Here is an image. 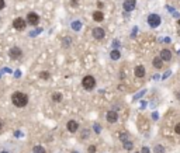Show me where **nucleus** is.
I'll return each instance as SVG.
<instances>
[{
	"instance_id": "1",
	"label": "nucleus",
	"mask_w": 180,
	"mask_h": 153,
	"mask_svg": "<svg viewBox=\"0 0 180 153\" xmlns=\"http://www.w3.org/2000/svg\"><path fill=\"white\" fill-rule=\"evenodd\" d=\"M11 103H13L17 108H24V107L28 104V97H27V94H24L21 91H16V93H13V96H11Z\"/></svg>"
},
{
	"instance_id": "2",
	"label": "nucleus",
	"mask_w": 180,
	"mask_h": 153,
	"mask_svg": "<svg viewBox=\"0 0 180 153\" xmlns=\"http://www.w3.org/2000/svg\"><path fill=\"white\" fill-rule=\"evenodd\" d=\"M82 86H83V88L87 90V91L93 90V88L96 87V79L93 76H90V75H87V76H85L82 79Z\"/></svg>"
},
{
	"instance_id": "3",
	"label": "nucleus",
	"mask_w": 180,
	"mask_h": 153,
	"mask_svg": "<svg viewBox=\"0 0 180 153\" xmlns=\"http://www.w3.org/2000/svg\"><path fill=\"white\" fill-rule=\"evenodd\" d=\"M160 22H162V18H160L159 14L152 13V14H149L148 16V24H149L151 28H158L159 25H160Z\"/></svg>"
},
{
	"instance_id": "4",
	"label": "nucleus",
	"mask_w": 180,
	"mask_h": 153,
	"mask_svg": "<svg viewBox=\"0 0 180 153\" xmlns=\"http://www.w3.org/2000/svg\"><path fill=\"white\" fill-rule=\"evenodd\" d=\"M25 27H27V21H25L23 17H17V18L13 20V28H14V30L23 31V30H25Z\"/></svg>"
},
{
	"instance_id": "5",
	"label": "nucleus",
	"mask_w": 180,
	"mask_h": 153,
	"mask_svg": "<svg viewBox=\"0 0 180 153\" xmlns=\"http://www.w3.org/2000/svg\"><path fill=\"white\" fill-rule=\"evenodd\" d=\"M25 21L28 25H38V22H40V16L37 14V13H34V11H30L28 14H27V18H25Z\"/></svg>"
},
{
	"instance_id": "6",
	"label": "nucleus",
	"mask_w": 180,
	"mask_h": 153,
	"mask_svg": "<svg viewBox=\"0 0 180 153\" xmlns=\"http://www.w3.org/2000/svg\"><path fill=\"white\" fill-rule=\"evenodd\" d=\"M92 35H93V38H94L96 41H101V39H104V37H106V31H104V28H101V27H94L93 31H92Z\"/></svg>"
},
{
	"instance_id": "7",
	"label": "nucleus",
	"mask_w": 180,
	"mask_h": 153,
	"mask_svg": "<svg viewBox=\"0 0 180 153\" xmlns=\"http://www.w3.org/2000/svg\"><path fill=\"white\" fill-rule=\"evenodd\" d=\"M9 56H10V59H13V61H18L23 56V51L18 46H13L10 51H9Z\"/></svg>"
},
{
	"instance_id": "8",
	"label": "nucleus",
	"mask_w": 180,
	"mask_h": 153,
	"mask_svg": "<svg viewBox=\"0 0 180 153\" xmlns=\"http://www.w3.org/2000/svg\"><path fill=\"white\" fill-rule=\"evenodd\" d=\"M137 7V0H124L123 3V9L125 11H132Z\"/></svg>"
},
{
	"instance_id": "9",
	"label": "nucleus",
	"mask_w": 180,
	"mask_h": 153,
	"mask_svg": "<svg viewBox=\"0 0 180 153\" xmlns=\"http://www.w3.org/2000/svg\"><path fill=\"white\" fill-rule=\"evenodd\" d=\"M66 128H68V131L70 132V133H75V132L79 131V124H77L75 120H70V121H68Z\"/></svg>"
},
{
	"instance_id": "10",
	"label": "nucleus",
	"mask_w": 180,
	"mask_h": 153,
	"mask_svg": "<svg viewBox=\"0 0 180 153\" xmlns=\"http://www.w3.org/2000/svg\"><path fill=\"white\" fill-rule=\"evenodd\" d=\"M145 73H146V70H145V67H144L142 65L135 66V69H134V75H135V77L142 79V77L145 76Z\"/></svg>"
},
{
	"instance_id": "11",
	"label": "nucleus",
	"mask_w": 180,
	"mask_h": 153,
	"mask_svg": "<svg viewBox=\"0 0 180 153\" xmlns=\"http://www.w3.org/2000/svg\"><path fill=\"white\" fill-rule=\"evenodd\" d=\"M106 118H107V121L110 122V124H114V122H117L118 121V114H117L116 111H108L106 114Z\"/></svg>"
},
{
	"instance_id": "12",
	"label": "nucleus",
	"mask_w": 180,
	"mask_h": 153,
	"mask_svg": "<svg viewBox=\"0 0 180 153\" xmlns=\"http://www.w3.org/2000/svg\"><path fill=\"white\" fill-rule=\"evenodd\" d=\"M159 56L162 58L163 62H170V61H172V52H170L169 49H162Z\"/></svg>"
},
{
	"instance_id": "13",
	"label": "nucleus",
	"mask_w": 180,
	"mask_h": 153,
	"mask_svg": "<svg viewBox=\"0 0 180 153\" xmlns=\"http://www.w3.org/2000/svg\"><path fill=\"white\" fill-rule=\"evenodd\" d=\"M152 65H153L155 69H162V67H163V61H162V58H160V56L153 58V59H152Z\"/></svg>"
},
{
	"instance_id": "14",
	"label": "nucleus",
	"mask_w": 180,
	"mask_h": 153,
	"mask_svg": "<svg viewBox=\"0 0 180 153\" xmlns=\"http://www.w3.org/2000/svg\"><path fill=\"white\" fill-rule=\"evenodd\" d=\"M93 20H94L96 22H101V21H103V20H104V14H103V11L96 10L94 13H93Z\"/></svg>"
},
{
	"instance_id": "15",
	"label": "nucleus",
	"mask_w": 180,
	"mask_h": 153,
	"mask_svg": "<svg viewBox=\"0 0 180 153\" xmlns=\"http://www.w3.org/2000/svg\"><path fill=\"white\" fill-rule=\"evenodd\" d=\"M110 58H111L113 61H118V59L121 58V52H120L118 49H113V51L110 52Z\"/></svg>"
},
{
	"instance_id": "16",
	"label": "nucleus",
	"mask_w": 180,
	"mask_h": 153,
	"mask_svg": "<svg viewBox=\"0 0 180 153\" xmlns=\"http://www.w3.org/2000/svg\"><path fill=\"white\" fill-rule=\"evenodd\" d=\"M32 153H45V148H44V146H40V145H37V146L32 148Z\"/></svg>"
},
{
	"instance_id": "17",
	"label": "nucleus",
	"mask_w": 180,
	"mask_h": 153,
	"mask_svg": "<svg viewBox=\"0 0 180 153\" xmlns=\"http://www.w3.org/2000/svg\"><path fill=\"white\" fill-rule=\"evenodd\" d=\"M124 149H125V150H132V148H134V143L132 142H129V141H124Z\"/></svg>"
},
{
	"instance_id": "18",
	"label": "nucleus",
	"mask_w": 180,
	"mask_h": 153,
	"mask_svg": "<svg viewBox=\"0 0 180 153\" xmlns=\"http://www.w3.org/2000/svg\"><path fill=\"white\" fill-rule=\"evenodd\" d=\"M52 101H55V103L62 101V94H61V93H53L52 94Z\"/></svg>"
},
{
	"instance_id": "19",
	"label": "nucleus",
	"mask_w": 180,
	"mask_h": 153,
	"mask_svg": "<svg viewBox=\"0 0 180 153\" xmlns=\"http://www.w3.org/2000/svg\"><path fill=\"white\" fill-rule=\"evenodd\" d=\"M72 28H73L75 31H79V30L82 28V22L80 21H73L72 22Z\"/></svg>"
},
{
	"instance_id": "20",
	"label": "nucleus",
	"mask_w": 180,
	"mask_h": 153,
	"mask_svg": "<svg viewBox=\"0 0 180 153\" xmlns=\"http://www.w3.org/2000/svg\"><path fill=\"white\" fill-rule=\"evenodd\" d=\"M153 152L155 153H165V148H163L162 145H156L155 149H153Z\"/></svg>"
},
{
	"instance_id": "21",
	"label": "nucleus",
	"mask_w": 180,
	"mask_h": 153,
	"mask_svg": "<svg viewBox=\"0 0 180 153\" xmlns=\"http://www.w3.org/2000/svg\"><path fill=\"white\" fill-rule=\"evenodd\" d=\"M87 153H96V146L94 145H90V146L87 148Z\"/></svg>"
},
{
	"instance_id": "22",
	"label": "nucleus",
	"mask_w": 180,
	"mask_h": 153,
	"mask_svg": "<svg viewBox=\"0 0 180 153\" xmlns=\"http://www.w3.org/2000/svg\"><path fill=\"white\" fill-rule=\"evenodd\" d=\"M120 139H121L123 142H124V141H127V139H128V133H121V135H120Z\"/></svg>"
},
{
	"instance_id": "23",
	"label": "nucleus",
	"mask_w": 180,
	"mask_h": 153,
	"mask_svg": "<svg viewBox=\"0 0 180 153\" xmlns=\"http://www.w3.org/2000/svg\"><path fill=\"white\" fill-rule=\"evenodd\" d=\"M149 152H151V150H149L148 146H144V148H142V150H141V153H149Z\"/></svg>"
},
{
	"instance_id": "24",
	"label": "nucleus",
	"mask_w": 180,
	"mask_h": 153,
	"mask_svg": "<svg viewBox=\"0 0 180 153\" xmlns=\"http://www.w3.org/2000/svg\"><path fill=\"white\" fill-rule=\"evenodd\" d=\"M175 132H176L177 135H180V124H177V125L175 126Z\"/></svg>"
},
{
	"instance_id": "25",
	"label": "nucleus",
	"mask_w": 180,
	"mask_h": 153,
	"mask_svg": "<svg viewBox=\"0 0 180 153\" xmlns=\"http://www.w3.org/2000/svg\"><path fill=\"white\" fill-rule=\"evenodd\" d=\"M4 6H6V1H4V0H0V10H3Z\"/></svg>"
},
{
	"instance_id": "26",
	"label": "nucleus",
	"mask_w": 180,
	"mask_h": 153,
	"mask_svg": "<svg viewBox=\"0 0 180 153\" xmlns=\"http://www.w3.org/2000/svg\"><path fill=\"white\" fill-rule=\"evenodd\" d=\"M173 17H176V18H180V13L179 11H173V14H172Z\"/></svg>"
},
{
	"instance_id": "27",
	"label": "nucleus",
	"mask_w": 180,
	"mask_h": 153,
	"mask_svg": "<svg viewBox=\"0 0 180 153\" xmlns=\"http://www.w3.org/2000/svg\"><path fill=\"white\" fill-rule=\"evenodd\" d=\"M40 77H42V79H48V77H49V75H48V73H41V75H40Z\"/></svg>"
},
{
	"instance_id": "28",
	"label": "nucleus",
	"mask_w": 180,
	"mask_h": 153,
	"mask_svg": "<svg viewBox=\"0 0 180 153\" xmlns=\"http://www.w3.org/2000/svg\"><path fill=\"white\" fill-rule=\"evenodd\" d=\"M169 76H170V70H168V72L163 75V79H166V77H169Z\"/></svg>"
},
{
	"instance_id": "29",
	"label": "nucleus",
	"mask_w": 180,
	"mask_h": 153,
	"mask_svg": "<svg viewBox=\"0 0 180 153\" xmlns=\"http://www.w3.org/2000/svg\"><path fill=\"white\" fill-rule=\"evenodd\" d=\"M70 1H72V6H77V0H70Z\"/></svg>"
},
{
	"instance_id": "30",
	"label": "nucleus",
	"mask_w": 180,
	"mask_h": 153,
	"mask_svg": "<svg viewBox=\"0 0 180 153\" xmlns=\"http://www.w3.org/2000/svg\"><path fill=\"white\" fill-rule=\"evenodd\" d=\"M0 153H9V152H7V150H1Z\"/></svg>"
},
{
	"instance_id": "31",
	"label": "nucleus",
	"mask_w": 180,
	"mask_h": 153,
	"mask_svg": "<svg viewBox=\"0 0 180 153\" xmlns=\"http://www.w3.org/2000/svg\"><path fill=\"white\" fill-rule=\"evenodd\" d=\"M177 25H179V27H180V18H179V20H177Z\"/></svg>"
},
{
	"instance_id": "32",
	"label": "nucleus",
	"mask_w": 180,
	"mask_h": 153,
	"mask_svg": "<svg viewBox=\"0 0 180 153\" xmlns=\"http://www.w3.org/2000/svg\"><path fill=\"white\" fill-rule=\"evenodd\" d=\"M72 153H80V152H77V150H72Z\"/></svg>"
},
{
	"instance_id": "33",
	"label": "nucleus",
	"mask_w": 180,
	"mask_h": 153,
	"mask_svg": "<svg viewBox=\"0 0 180 153\" xmlns=\"http://www.w3.org/2000/svg\"><path fill=\"white\" fill-rule=\"evenodd\" d=\"M0 21H1V17H0Z\"/></svg>"
}]
</instances>
